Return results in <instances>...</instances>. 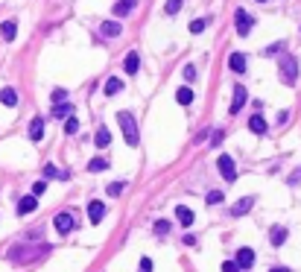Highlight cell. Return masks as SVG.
<instances>
[{
	"instance_id": "6da1fadb",
	"label": "cell",
	"mask_w": 301,
	"mask_h": 272,
	"mask_svg": "<svg viewBox=\"0 0 301 272\" xmlns=\"http://www.w3.org/2000/svg\"><path fill=\"white\" fill-rule=\"evenodd\" d=\"M117 120H120V129H123V138L129 147H137L140 144V135H137V123H134L132 111H117Z\"/></svg>"
},
{
	"instance_id": "7a4b0ae2",
	"label": "cell",
	"mask_w": 301,
	"mask_h": 272,
	"mask_svg": "<svg viewBox=\"0 0 301 272\" xmlns=\"http://www.w3.org/2000/svg\"><path fill=\"white\" fill-rule=\"evenodd\" d=\"M278 73H281V82H284V85H295V82H298V59L286 53L284 59H281Z\"/></svg>"
},
{
	"instance_id": "3957f363",
	"label": "cell",
	"mask_w": 301,
	"mask_h": 272,
	"mask_svg": "<svg viewBox=\"0 0 301 272\" xmlns=\"http://www.w3.org/2000/svg\"><path fill=\"white\" fill-rule=\"evenodd\" d=\"M234 21H237V35H243V38H246V35L254 30V18H251L246 9H237V12H234Z\"/></svg>"
},
{
	"instance_id": "277c9868",
	"label": "cell",
	"mask_w": 301,
	"mask_h": 272,
	"mask_svg": "<svg viewBox=\"0 0 301 272\" xmlns=\"http://www.w3.org/2000/svg\"><path fill=\"white\" fill-rule=\"evenodd\" d=\"M53 225H56V231H59V234H70V231H73V225H76V220H73V214L59 211V214L53 217Z\"/></svg>"
},
{
	"instance_id": "5b68a950",
	"label": "cell",
	"mask_w": 301,
	"mask_h": 272,
	"mask_svg": "<svg viewBox=\"0 0 301 272\" xmlns=\"http://www.w3.org/2000/svg\"><path fill=\"white\" fill-rule=\"evenodd\" d=\"M217 167H219V173H222L225 182H234L237 179V167H234V158H231V155H219Z\"/></svg>"
},
{
	"instance_id": "8992f818",
	"label": "cell",
	"mask_w": 301,
	"mask_h": 272,
	"mask_svg": "<svg viewBox=\"0 0 301 272\" xmlns=\"http://www.w3.org/2000/svg\"><path fill=\"white\" fill-rule=\"evenodd\" d=\"M234 263L240 266V269H251V266H254V249H249V246H243V249L237 252Z\"/></svg>"
},
{
	"instance_id": "52a82bcc",
	"label": "cell",
	"mask_w": 301,
	"mask_h": 272,
	"mask_svg": "<svg viewBox=\"0 0 301 272\" xmlns=\"http://www.w3.org/2000/svg\"><path fill=\"white\" fill-rule=\"evenodd\" d=\"M102 217H105V205H102L100 199H94V202L88 205V220L94 222V225H100Z\"/></svg>"
},
{
	"instance_id": "ba28073f",
	"label": "cell",
	"mask_w": 301,
	"mask_h": 272,
	"mask_svg": "<svg viewBox=\"0 0 301 272\" xmlns=\"http://www.w3.org/2000/svg\"><path fill=\"white\" fill-rule=\"evenodd\" d=\"M246 97H249V91H246L243 85H237L234 88V100H231V108H228V111H231V114H240V108L246 105Z\"/></svg>"
},
{
	"instance_id": "9c48e42d",
	"label": "cell",
	"mask_w": 301,
	"mask_h": 272,
	"mask_svg": "<svg viewBox=\"0 0 301 272\" xmlns=\"http://www.w3.org/2000/svg\"><path fill=\"white\" fill-rule=\"evenodd\" d=\"M35 208H38V196L30 193V196H24V199L18 202V214H21V217H27V214H33Z\"/></svg>"
},
{
	"instance_id": "30bf717a",
	"label": "cell",
	"mask_w": 301,
	"mask_h": 272,
	"mask_svg": "<svg viewBox=\"0 0 301 272\" xmlns=\"http://www.w3.org/2000/svg\"><path fill=\"white\" fill-rule=\"evenodd\" d=\"M251 208H254V196H243V199L231 208V217H243V214H249Z\"/></svg>"
},
{
	"instance_id": "8fae6325",
	"label": "cell",
	"mask_w": 301,
	"mask_h": 272,
	"mask_svg": "<svg viewBox=\"0 0 301 272\" xmlns=\"http://www.w3.org/2000/svg\"><path fill=\"white\" fill-rule=\"evenodd\" d=\"M249 129L254 132V135H266L269 123L263 120V114H251V117H249Z\"/></svg>"
},
{
	"instance_id": "7c38bea8",
	"label": "cell",
	"mask_w": 301,
	"mask_h": 272,
	"mask_svg": "<svg viewBox=\"0 0 301 272\" xmlns=\"http://www.w3.org/2000/svg\"><path fill=\"white\" fill-rule=\"evenodd\" d=\"M120 91H123V79L108 76V79H105V85H102V94H105V97H114V94H120Z\"/></svg>"
},
{
	"instance_id": "4fadbf2b",
	"label": "cell",
	"mask_w": 301,
	"mask_h": 272,
	"mask_svg": "<svg viewBox=\"0 0 301 272\" xmlns=\"http://www.w3.org/2000/svg\"><path fill=\"white\" fill-rule=\"evenodd\" d=\"M41 138H44V120H41V117H33V120H30V141H35V144H38Z\"/></svg>"
},
{
	"instance_id": "5bb4252c",
	"label": "cell",
	"mask_w": 301,
	"mask_h": 272,
	"mask_svg": "<svg viewBox=\"0 0 301 272\" xmlns=\"http://www.w3.org/2000/svg\"><path fill=\"white\" fill-rule=\"evenodd\" d=\"M228 68L234 70V73H246V56L243 53H231L228 56Z\"/></svg>"
},
{
	"instance_id": "9a60e30c",
	"label": "cell",
	"mask_w": 301,
	"mask_h": 272,
	"mask_svg": "<svg viewBox=\"0 0 301 272\" xmlns=\"http://www.w3.org/2000/svg\"><path fill=\"white\" fill-rule=\"evenodd\" d=\"M123 70H126V73H137V70H140V56H137V53H129V56H126V59H123Z\"/></svg>"
},
{
	"instance_id": "2e32d148",
	"label": "cell",
	"mask_w": 301,
	"mask_h": 272,
	"mask_svg": "<svg viewBox=\"0 0 301 272\" xmlns=\"http://www.w3.org/2000/svg\"><path fill=\"white\" fill-rule=\"evenodd\" d=\"M0 35H3V41H15L18 24L15 21H3V24H0Z\"/></svg>"
},
{
	"instance_id": "e0dca14e",
	"label": "cell",
	"mask_w": 301,
	"mask_h": 272,
	"mask_svg": "<svg viewBox=\"0 0 301 272\" xmlns=\"http://www.w3.org/2000/svg\"><path fill=\"white\" fill-rule=\"evenodd\" d=\"M0 102L9 105V108H15L18 105V91L15 88H0Z\"/></svg>"
},
{
	"instance_id": "ac0fdd59",
	"label": "cell",
	"mask_w": 301,
	"mask_h": 272,
	"mask_svg": "<svg viewBox=\"0 0 301 272\" xmlns=\"http://www.w3.org/2000/svg\"><path fill=\"white\" fill-rule=\"evenodd\" d=\"M100 33L105 35V38H117V35L123 33V27H120L117 21H105V24L100 27Z\"/></svg>"
},
{
	"instance_id": "d6986e66",
	"label": "cell",
	"mask_w": 301,
	"mask_h": 272,
	"mask_svg": "<svg viewBox=\"0 0 301 272\" xmlns=\"http://www.w3.org/2000/svg\"><path fill=\"white\" fill-rule=\"evenodd\" d=\"M134 6H137V0H120V3H114V18H126Z\"/></svg>"
},
{
	"instance_id": "ffe728a7",
	"label": "cell",
	"mask_w": 301,
	"mask_h": 272,
	"mask_svg": "<svg viewBox=\"0 0 301 272\" xmlns=\"http://www.w3.org/2000/svg\"><path fill=\"white\" fill-rule=\"evenodd\" d=\"M94 144H97L100 150H105V147L111 144V132H108V126H100V129H97V138H94Z\"/></svg>"
},
{
	"instance_id": "44dd1931",
	"label": "cell",
	"mask_w": 301,
	"mask_h": 272,
	"mask_svg": "<svg viewBox=\"0 0 301 272\" xmlns=\"http://www.w3.org/2000/svg\"><path fill=\"white\" fill-rule=\"evenodd\" d=\"M269 240H272V246H284V240H286V228H284V225H275V228L269 231Z\"/></svg>"
},
{
	"instance_id": "7402d4cb",
	"label": "cell",
	"mask_w": 301,
	"mask_h": 272,
	"mask_svg": "<svg viewBox=\"0 0 301 272\" xmlns=\"http://www.w3.org/2000/svg\"><path fill=\"white\" fill-rule=\"evenodd\" d=\"M176 217H179V222H182L184 228H187V225H193V211H190V208H184V205L176 208Z\"/></svg>"
},
{
	"instance_id": "603a6c76",
	"label": "cell",
	"mask_w": 301,
	"mask_h": 272,
	"mask_svg": "<svg viewBox=\"0 0 301 272\" xmlns=\"http://www.w3.org/2000/svg\"><path fill=\"white\" fill-rule=\"evenodd\" d=\"M73 114V105L70 102H56V108H53V117L62 120V117H70Z\"/></svg>"
},
{
	"instance_id": "cb8c5ba5",
	"label": "cell",
	"mask_w": 301,
	"mask_h": 272,
	"mask_svg": "<svg viewBox=\"0 0 301 272\" xmlns=\"http://www.w3.org/2000/svg\"><path fill=\"white\" fill-rule=\"evenodd\" d=\"M176 100H179V105H190V102H193V88L182 85L176 91Z\"/></svg>"
},
{
	"instance_id": "d4e9b609",
	"label": "cell",
	"mask_w": 301,
	"mask_h": 272,
	"mask_svg": "<svg viewBox=\"0 0 301 272\" xmlns=\"http://www.w3.org/2000/svg\"><path fill=\"white\" fill-rule=\"evenodd\" d=\"M44 176H47V179H70V173L67 170H59V167H53V164L44 167Z\"/></svg>"
},
{
	"instance_id": "484cf974",
	"label": "cell",
	"mask_w": 301,
	"mask_h": 272,
	"mask_svg": "<svg viewBox=\"0 0 301 272\" xmlns=\"http://www.w3.org/2000/svg\"><path fill=\"white\" fill-rule=\"evenodd\" d=\"M88 170H91V173L108 170V161H105V158H91V161H88Z\"/></svg>"
},
{
	"instance_id": "4316f807",
	"label": "cell",
	"mask_w": 301,
	"mask_h": 272,
	"mask_svg": "<svg viewBox=\"0 0 301 272\" xmlns=\"http://www.w3.org/2000/svg\"><path fill=\"white\" fill-rule=\"evenodd\" d=\"M65 132H67V135H76V132H79V120L73 117V114L65 117Z\"/></svg>"
},
{
	"instance_id": "83f0119b",
	"label": "cell",
	"mask_w": 301,
	"mask_h": 272,
	"mask_svg": "<svg viewBox=\"0 0 301 272\" xmlns=\"http://www.w3.org/2000/svg\"><path fill=\"white\" fill-rule=\"evenodd\" d=\"M182 6H184V0H167V3H164V12H167V15H176Z\"/></svg>"
},
{
	"instance_id": "f1b7e54d",
	"label": "cell",
	"mask_w": 301,
	"mask_h": 272,
	"mask_svg": "<svg viewBox=\"0 0 301 272\" xmlns=\"http://www.w3.org/2000/svg\"><path fill=\"white\" fill-rule=\"evenodd\" d=\"M208 27V18H196V21H190V33L196 35V33H202Z\"/></svg>"
},
{
	"instance_id": "f546056e",
	"label": "cell",
	"mask_w": 301,
	"mask_h": 272,
	"mask_svg": "<svg viewBox=\"0 0 301 272\" xmlns=\"http://www.w3.org/2000/svg\"><path fill=\"white\" fill-rule=\"evenodd\" d=\"M50 100H53V105H56V102H67V91L65 88H56L50 94Z\"/></svg>"
},
{
	"instance_id": "4dcf8cb0",
	"label": "cell",
	"mask_w": 301,
	"mask_h": 272,
	"mask_svg": "<svg viewBox=\"0 0 301 272\" xmlns=\"http://www.w3.org/2000/svg\"><path fill=\"white\" fill-rule=\"evenodd\" d=\"M123 187H126V182H114V185H108V196H120Z\"/></svg>"
},
{
	"instance_id": "1f68e13d",
	"label": "cell",
	"mask_w": 301,
	"mask_h": 272,
	"mask_svg": "<svg viewBox=\"0 0 301 272\" xmlns=\"http://www.w3.org/2000/svg\"><path fill=\"white\" fill-rule=\"evenodd\" d=\"M284 50V44H281V41H278V44H269L266 50H263V56H278V53Z\"/></svg>"
},
{
	"instance_id": "d6a6232c",
	"label": "cell",
	"mask_w": 301,
	"mask_h": 272,
	"mask_svg": "<svg viewBox=\"0 0 301 272\" xmlns=\"http://www.w3.org/2000/svg\"><path fill=\"white\" fill-rule=\"evenodd\" d=\"M222 199H225V196H222L219 190H211V193H208V205H219Z\"/></svg>"
},
{
	"instance_id": "836d02e7",
	"label": "cell",
	"mask_w": 301,
	"mask_h": 272,
	"mask_svg": "<svg viewBox=\"0 0 301 272\" xmlns=\"http://www.w3.org/2000/svg\"><path fill=\"white\" fill-rule=\"evenodd\" d=\"M167 231H170V222L167 220H158V222H155V234H167Z\"/></svg>"
},
{
	"instance_id": "e575fe53",
	"label": "cell",
	"mask_w": 301,
	"mask_h": 272,
	"mask_svg": "<svg viewBox=\"0 0 301 272\" xmlns=\"http://www.w3.org/2000/svg\"><path fill=\"white\" fill-rule=\"evenodd\" d=\"M44 190H47V182H35V185H33V196H41Z\"/></svg>"
},
{
	"instance_id": "d590c367",
	"label": "cell",
	"mask_w": 301,
	"mask_h": 272,
	"mask_svg": "<svg viewBox=\"0 0 301 272\" xmlns=\"http://www.w3.org/2000/svg\"><path fill=\"white\" fill-rule=\"evenodd\" d=\"M222 138H225V132H222V129H217V132H214V138H211V147H219V144H222Z\"/></svg>"
},
{
	"instance_id": "8d00e7d4",
	"label": "cell",
	"mask_w": 301,
	"mask_h": 272,
	"mask_svg": "<svg viewBox=\"0 0 301 272\" xmlns=\"http://www.w3.org/2000/svg\"><path fill=\"white\" fill-rule=\"evenodd\" d=\"M184 79H187V82H193V79H196V68H193V65H187V68H184Z\"/></svg>"
},
{
	"instance_id": "74e56055",
	"label": "cell",
	"mask_w": 301,
	"mask_h": 272,
	"mask_svg": "<svg viewBox=\"0 0 301 272\" xmlns=\"http://www.w3.org/2000/svg\"><path fill=\"white\" fill-rule=\"evenodd\" d=\"M222 272H240V266H237L234 260H225V263H222Z\"/></svg>"
},
{
	"instance_id": "f35d334b",
	"label": "cell",
	"mask_w": 301,
	"mask_h": 272,
	"mask_svg": "<svg viewBox=\"0 0 301 272\" xmlns=\"http://www.w3.org/2000/svg\"><path fill=\"white\" fill-rule=\"evenodd\" d=\"M140 272H152V260H149V257H140Z\"/></svg>"
},
{
	"instance_id": "ab89813d",
	"label": "cell",
	"mask_w": 301,
	"mask_h": 272,
	"mask_svg": "<svg viewBox=\"0 0 301 272\" xmlns=\"http://www.w3.org/2000/svg\"><path fill=\"white\" fill-rule=\"evenodd\" d=\"M289 185H301V167L295 173H289Z\"/></svg>"
},
{
	"instance_id": "60d3db41",
	"label": "cell",
	"mask_w": 301,
	"mask_h": 272,
	"mask_svg": "<svg viewBox=\"0 0 301 272\" xmlns=\"http://www.w3.org/2000/svg\"><path fill=\"white\" fill-rule=\"evenodd\" d=\"M269 272H289L286 266H275V269H269Z\"/></svg>"
},
{
	"instance_id": "b9f144b4",
	"label": "cell",
	"mask_w": 301,
	"mask_h": 272,
	"mask_svg": "<svg viewBox=\"0 0 301 272\" xmlns=\"http://www.w3.org/2000/svg\"><path fill=\"white\" fill-rule=\"evenodd\" d=\"M257 3H266V0H257Z\"/></svg>"
}]
</instances>
